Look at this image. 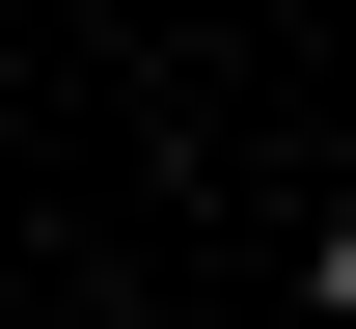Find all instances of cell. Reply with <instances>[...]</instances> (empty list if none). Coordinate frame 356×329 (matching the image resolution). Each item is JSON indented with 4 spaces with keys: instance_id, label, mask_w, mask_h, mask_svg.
<instances>
[{
    "instance_id": "1",
    "label": "cell",
    "mask_w": 356,
    "mask_h": 329,
    "mask_svg": "<svg viewBox=\"0 0 356 329\" xmlns=\"http://www.w3.org/2000/svg\"><path fill=\"white\" fill-rule=\"evenodd\" d=\"M302 302H356V220H302Z\"/></svg>"
}]
</instances>
